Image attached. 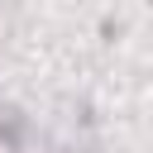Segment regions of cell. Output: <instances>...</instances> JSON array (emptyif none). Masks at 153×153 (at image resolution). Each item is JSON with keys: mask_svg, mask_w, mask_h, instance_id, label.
<instances>
[{"mask_svg": "<svg viewBox=\"0 0 153 153\" xmlns=\"http://www.w3.org/2000/svg\"><path fill=\"white\" fill-rule=\"evenodd\" d=\"M0 153H19V143H14V134L0 124Z\"/></svg>", "mask_w": 153, "mask_h": 153, "instance_id": "cell-1", "label": "cell"}]
</instances>
